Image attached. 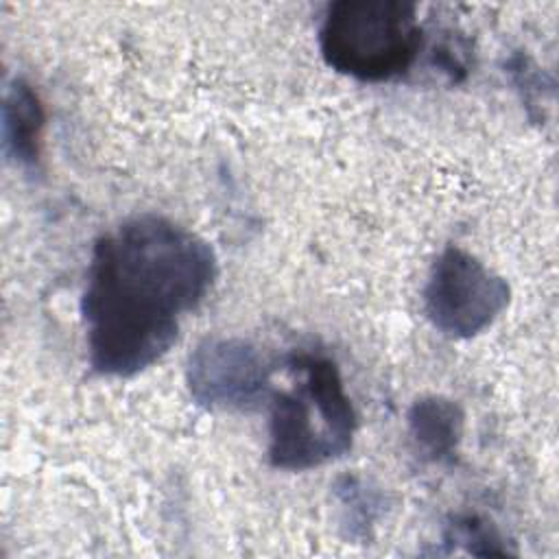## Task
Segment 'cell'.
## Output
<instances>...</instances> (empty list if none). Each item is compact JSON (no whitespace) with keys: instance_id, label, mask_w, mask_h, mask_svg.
Returning <instances> with one entry per match:
<instances>
[{"instance_id":"3957f363","label":"cell","mask_w":559,"mask_h":559,"mask_svg":"<svg viewBox=\"0 0 559 559\" xmlns=\"http://www.w3.org/2000/svg\"><path fill=\"white\" fill-rule=\"evenodd\" d=\"M424 48L417 4L406 0H336L319 26L323 61L362 83L404 76Z\"/></svg>"},{"instance_id":"9c48e42d","label":"cell","mask_w":559,"mask_h":559,"mask_svg":"<svg viewBox=\"0 0 559 559\" xmlns=\"http://www.w3.org/2000/svg\"><path fill=\"white\" fill-rule=\"evenodd\" d=\"M443 542L448 546H463L465 552L478 555V557H507L513 555L509 546L504 544V537L500 531L485 518L476 513H459L452 515L443 531Z\"/></svg>"},{"instance_id":"6da1fadb","label":"cell","mask_w":559,"mask_h":559,"mask_svg":"<svg viewBox=\"0 0 559 559\" xmlns=\"http://www.w3.org/2000/svg\"><path fill=\"white\" fill-rule=\"evenodd\" d=\"M216 275L210 242L166 216L138 214L98 236L81 293L92 371L131 378L155 365Z\"/></svg>"},{"instance_id":"7a4b0ae2","label":"cell","mask_w":559,"mask_h":559,"mask_svg":"<svg viewBox=\"0 0 559 559\" xmlns=\"http://www.w3.org/2000/svg\"><path fill=\"white\" fill-rule=\"evenodd\" d=\"M288 369L297 382L271 393L266 456L275 469L304 472L349 452L358 417L334 358L295 352Z\"/></svg>"},{"instance_id":"52a82bcc","label":"cell","mask_w":559,"mask_h":559,"mask_svg":"<svg viewBox=\"0 0 559 559\" xmlns=\"http://www.w3.org/2000/svg\"><path fill=\"white\" fill-rule=\"evenodd\" d=\"M44 103L37 90L24 79L9 81L2 100V146L9 159L22 168H35L41 155Z\"/></svg>"},{"instance_id":"277c9868","label":"cell","mask_w":559,"mask_h":559,"mask_svg":"<svg viewBox=\"0 0 559 559\" xmlns=\"http://www.w3.org/2000/svg\"><path fill=\"white\" fill-rule=\"evenodd\" d=\"M509 301V282L456 245L437 255L424 286L426 317L450 338H472L485 332Z\"/></svg>"},{"instance_id":"ba28073f","label":"cell","mask_w":559,"mask_h":559,"mask_svg":"<svg viewBox=\"0 0 559 559\" xmlns=\"http://www.w3.org/2000/svg\"><path fill=\"white\" fill-rule=\"evenodd\" d=\"M334 498L341 511V528L345 539L367 544L386 511L384 491L360 474H343L334 480Z\"/></svg>"},{"instance_id":"8992f818","label":"cell","mask_w":559,"mask_h":559,"mask_svg":"<svg viewBox=\"0 0 559 559\" xmlns=\"http://www.w3.org/2000/svg\"><path fill=\"white\" fill-rule=\"evenodd\" d=\"M415 452L428 463H450L461 445L465 413L459 402L443 395L415 400L406 415Z\"/></svg>"},{"instance_id":"5b68a950","label":"cell","mask_w":559,"mask_h":559,"mask_svg":"<svg viewBox=\"0 0 559 559\" xmlns=\"http://www.w3.org/2000/svg\"><path fill=\"white\" fill-rule=\"evenodd\" d=\"M273 365L258 345L238 336H207L188 356L186 384L207 411H245L271 389Z\"/></svg>"}]
</instances>
